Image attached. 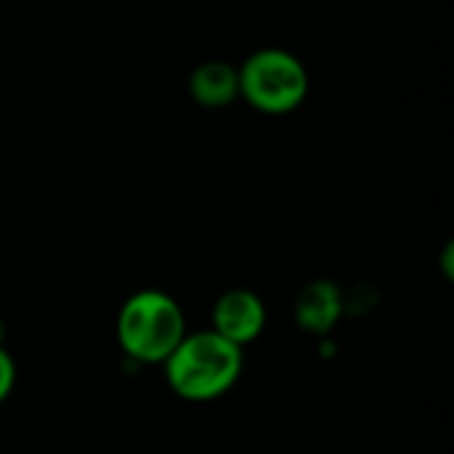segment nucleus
Listing matches in <instances>:
<instances>
[{"label":"nucleus","mask_w":454,"mask_h":454,"mask_svg":"<svg viewBox=\"0 0 454 454\" xmlns=\"http://www.w3.org/2000/svg\"><path fill=\"white\" fill-rule=\"evenodd\" d=\"M239 90L255 109L282 114L306 98L309 74L293 53L269 48L245 61L239 72Z\"/></svg>","instance_id":"obj_3"},{"label":"nucleus","mask_w":454,"mask_h":454,"mask_svg":"<svg viewBox=\"0 0 454 454\" xmlns=\"http://www.w3.org/2000/svg\"><path fill=\"white\" fill-rule=\"evenodd\" d=\"M266 327V306L250 290H229L213 306V333L234 346L255 340Z\"/></svg>","instance_id":"obj_4"},{"label":"nucleus","mask_w":454,"mask_h":454,"mask_svg":"<svg viewBox=\"0 0 454 454\" xmlns=\"http://www.w3.org/2000/svg\"><path fill=\"white\" fill-rule=\"evenodd\" d=\"M13 383H16V364L8 356V351L0 348V402L8 399V394L13 391Z\"/></svg>","instance_id":"obj_7"},{"label":"nucleus","mask_w":454,"mask_h":454,"mask_svg":"<svg viewBox=\"0 0 454 454\" xmlns=\"http://www.w3.org/2000/svg\"><path fill=\"white\" fill-rule=\"evenodd\" d=\"M239 90V74L223 61H207L192 74V96L205 106H223Z\"/></svg>","instance_id":"obj_6"},{"label":"nucleus","mask_w":454,"mask_h":454,"mask_svg":"<svg viewBox=\"0 0 454 454\" xmlns=\"http://www.w3.org/2000/svg\"><path fill=\"white\" fill-rule=\"evenodd\" d=\"M165 375L181 399H218L242 375V348L213 330L184 335L176 351L165 359Z\"/></svg>","instance_id":"obj_1"},{"label":"nucleus","mask_w":454,"mask_h":454,"mask_svg":"<svg viewBox=\"0 0 454 454\" xmlns=\"http://www.w3.org/2000/svg\"><path fill=\"white\" fill-rule=\"evenodd\" d=\"M186 335L181 306L157 290L136 293L117 317V340L136 362H165Z\"/></svg>","instance_id":"obj_2"},{"label":"nucleus","mask_w":454,"mask_h":454,"mask_svg":"<svg viewBox=\"0 0 454 454\" xmlns=\"http://www.w3.org/2000/svg\"><path fill=\"white\" fill-rule=\"evenodd\" d=\"M343 311L340 293L333 282H311L295 301V319L309 333H327Z\"/></svg>","instance_id":"obj_5"}]
</instances>
